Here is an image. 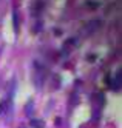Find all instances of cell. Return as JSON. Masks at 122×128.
Masks as SVG:
<instances>
[]
</instances>
